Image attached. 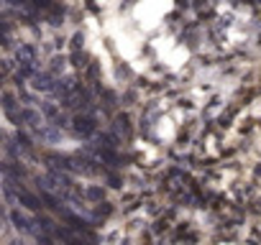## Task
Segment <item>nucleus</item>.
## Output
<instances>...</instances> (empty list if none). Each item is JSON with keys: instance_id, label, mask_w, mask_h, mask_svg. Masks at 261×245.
<instances>
[{"instance_id": "3", "label": "nucleus", "mask_w": 261, "mask_h": 245, "mask_svg": "<svg viewBox=\"0 0 261 245\" xmlns=\"http://www.w3.org/2000/svg\"><path fill=\"white\" fill-rule=\"evenodd\" d=\"M18 199H21V204H23V207H29V209H39V199H36L34 194H29L26 189H21V192H18Z\"/></svg>"}, {"instance_id": "2", "label": "nucleus", "mask_w": 261, "mask_h": 245, "mask_svg": "<svg viewBox=\"0 0 261 245\" xmlns=\"http://www.w3.org/2000/svg\"><path fill=\"white\" fill-rule=\"evenodd\" d=\"M95 120L92 117H87V115H77L74 120H72V133L74 136H80V138H90L92 133H95Z\"/></svg>"}, {"instance_id": "1", "label": "nucleus", "mask_w": 261, "mask_h": 245, "mask_svg": "<svg viewBox=\"0 0 261 245\" xmlns=\"http://www.w3.org/2000/svg\"><path fill=\"white\" fill-rule=\"evenodd\" d=\"M11 222H13V225H16L21 232H31L34 237L41 232V230H39V225H36V220H34L29 212L18 209V207H16V209H11Z\"/></svg>"}]
</instances>
